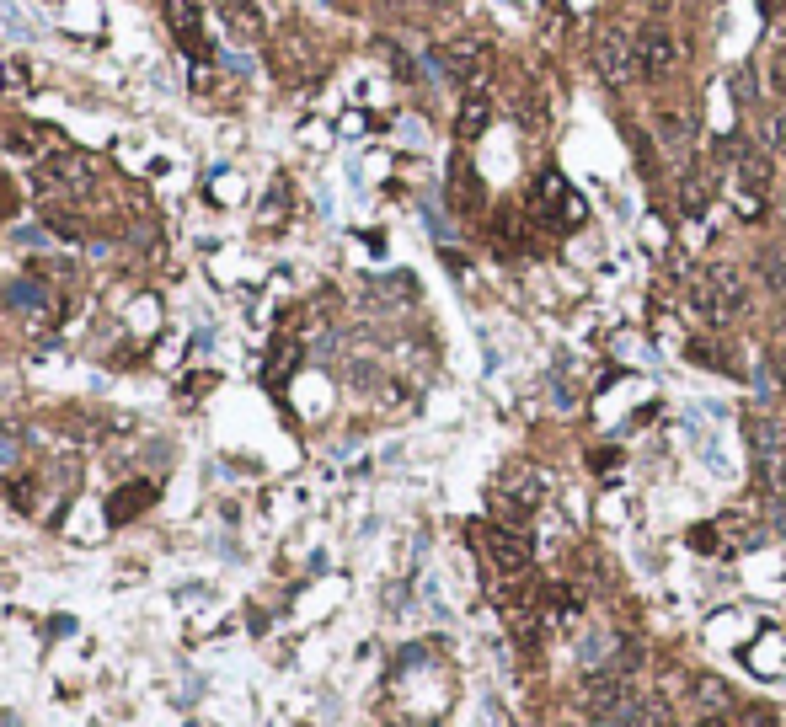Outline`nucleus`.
I'll list each match as a JSON object with an SVG mask.
<instances>
[{"mask_svg":"<svg viewBox=\"0 0 786 727\" xmlns=\"http://www.w3.org/2000/svg\"><path fill=\"white\" fill-rule=\"evenodd\" d=\"M690 311H696L706 327H733V321L744 316V284H738V273L722 268V262L701 268L690 278Z\"/></svg>","mask_w":786,"mask_h":727,"instance_id":"1","label":"nucleus"},{"mask_svg":"<svg viewBox=\"0 0 786 727\" xmlns=\"http://www.w3.org/2000/svg\"><path fill=\"white\" fill-rule=\"evenodd\" d=\"M0 300H6L17 316H27V321H43V316H49V289H43L38 278H11Z\"/></svg>","mask_w":786,"mask_h":727,"instance_id":"12","label":"nucleus"},{"mask_svg":"<svg viewBox=\"0 0 786 727\" xmlns=\"http://www.w3.org/2000/svg\"><path fill=\"white\" fill-rule=\"evenodd\" d=\"M696 727H733L728 717H696Z\"/></svg>","mask_w":786,"mask_h":727,"instance_id":"25","label":"nucleus"},{"mask_svg":"<svg viewBox=\"0 0 786 727\" xmlns=\"http://www.w3.org/2000/svg\"><path fill=\"white\" fill-rule=\"evenodd\" d=\"M220 6V17H225V27L236 38H257L262 33V11H257V0H214Z\"/></svg>","mask_w":786,"mask_h":727,"instance_id":"16","label":"nucleus"},{"mask_svg":"<svg viewBox=\"0 0 786 727\" xmlns=\"http://www.w3.org/2000/svg\"><path fill=\"white\" fill-rule=\"evenodd\" d=\"M22 444H27L22 428H0V471H11L22 460Z\"/></svg>","mask_w":786,"mask_h":727,"instance_id":"19","label":"nucleus"},{"mask_svg":"<svg viewBox=\"0 0 786 727\" xmlns=\"http://www.w3.org/2000/svg\"><path fill=\"white\" fill-rule=\"evenodd\" d=\"M781 161H786V134H781Z\"/></svg>","mask_w":786,"mask_h":727,"instance_id":"26","label":"nucleus"},{"mask_svg":"<svg viewBox=\"0 0 786 727\" xmlns=\"http://www.w3.org/2000/svg\"><path fill=\"white\" fill-rule=\"evenodd\" d=\"M653 129H658V139H664L674 156H685V150H690V134H696V118H690L685 107H669V102H664V107L653 113Z\"/></svg>","mask_w":786,"mask_h":727,"instance_id":"14","label":"nucleus"},{"mask_svg":"<svg viewBox=\"0 0 786 727\" xmlns=\"http://www.w3.org/2000/svg\"><path fill=\"white\" fill-rule=\"evenodd\" d=\"M535 503H541V476H535V471H514V476H503L498 492H492L498 524H514V530H524V524H530Z\"/></svg>","mask_w":786,"mask_h":727,"instance_id":"6","label":"nucleus"},{"mask_svg":"<svg viewBox=\"0 0 786 727\" xmlns=\"http://www.w3.org/2000/svg\"><path fill=\"white\" fill-rule=\"evenodd\" d=\"M91 188V161L86 156H70V150H59V156L49 161H38V172H33V193L38 198H54V193H86Z\"/></svg>","mask_w":786,"mask_h":727,"instance_id":"5","label":"nucleus"},{"mask_svg":"<svg viewBox=\"0 0 786 727\" xmlns=\"http://www.w3.org/2000/svg\"><path fill=\"white\" fill-rule=\"evenodd\" d=\"M439 65H444V75H450L455 86H466V91H482V81H487V43H476V38H460V43H444L439 49Z\"/></svg>","mask_w":786,"mask_h":727,"instance_id":"8","label":"nucleus"},{"mask_svg":"<svg viewBox=\"0 0 786 727\" xmlns=\"http://www.w3.org/2000/svg\"><path fill=\"white\" fill-rule=\"evenodd\" d=\"M690 546H696V551H717V530H712V524H701V530H690Z\"/></svg>","mask_w":786,"mask_h":727,"instance_id":"23","label":"nucleus"},{"mask_svg":"<svg viewBox=\"0 0 786 727\" xmlns=\"http://www.w3.org/2000/svg\"><path fill=\"white\" fill-rule=\"evenodd\" d=\"M583 701H589L594 722H642V695L631 690L621 674H594Z\"/></svg>","mask_w":786,"mask_h":727,"instance_id":"3","label":"nucleus"},{"mask_svg":"<svg viewBox=\"0 0 786 727\" xmlns=\"http://www.w3.org/2000/svg\"><path fill=\"white\" fill-rule=\"evenodd\" d=\"M482 546H487V562L498 567L503 578H524V572H530V535L514 530V524H487Z\"/></svg>","mask_w":786,"mask_h":727,"instance_id":"7","label":"nucleus"},{"mask_svg":"<svg viewBox=\"0 0 786 727\" xmlns=\"http://www.w3.org/2000/svg\"><path fill=\"white\" fill-rule=\"evenodd\" d=\"M680 204H685V214H701V209H706V182H701L696 172H685V188H680Z\"/></svg>","mask_w":786,"mask_h":727,"instance_id":"20","label":"nucleus"},{"mask_svg":"<svg viewBox=\"0 0 786 727\" xmlns=\"http://www.w3.org/2000/svg\"><path fill=\"white\" fill-rule=\"evenodd\" d=\"M760 273L770 289H786V246H765L760 252Z\"/></svg>","mask_w":786,"mask_h":727,"instance_id":"18","label":"nucleus"},{"mask_svg":"<svg viewBox=\"0 0 786 727\" xmlns=\"http://www.w3.org/2000/svg\"><path fill=\"white\" fill-rule=\"evenodd\" d=\"M11 209H17V198H11V188H6V182H0V220H6Z\"/></svg>","mask_w":786,"mask_h":727,"instance_id":"24","label":"nucleus"},{"mask_svg":"<svg viewBox=\"0 0 786 727\" xmlns=\"http://www.w3.org/2000/svg\"><path fill=\"white\" fill-rule=\"evenodd\" d=\"M733 727H776V717H770L765 706H749V711H738V722Z\"/></svg>","mask_w":786,"mask_h":727,"instance_id":"22","label":"nucleus"},{"mask_svg":"<svg viewBox=\"0 0 786 727\" xmlns=\"http://www.w3.org/2000/svg\"><path fill=\"white\" fill-rule=\"evenodd\" d=\"M690 359L706 364V369H733L728 353H717V343H690Z\"/></svg>","mask_w":786,"mask_h":727,"instance_id":"21","label":"nucleus"},{"mask_svg":"<svg viewBox=\"0 0 786 727\" xmlns=\"http://www.w3.org/2000/svg\"><path fill=\"white\" fill-rule=\"evenodd\" d=\"M530 214L541 225L551 230H573L583 220V204H578V193L567 188V177L562 172H541V182H535V198H530Z\"/></svg>","mask_w":786,"mask_h":727,"instance_id":"4","label":"nucleus"},{"mask_svg":"<svg viewBox=\"0 0 786 727\" xmlns=\"http://www.w3.org/2000/svg\"><path fill=\"white\" fill-rule=\"evenodd\" d=\"M594 70L605 75L610 86H631L642 75V59H637V38L626 27H599L594 33Z\"/></svg>","mask_w":786,"mask_h":727,"instance_id":"2","label":"nucleus"},{"mask_svg":"<svg viewBox=\"0 0 786 727\" xmlns=\"http://www.w3.org/2000/svg\"><path fill=\"white\" fill-rule=\"evenodd\" d=\"M733 166H738V182H744V193L765 198V188H770V150H765V145H738Z\"/></svg>","mask_w":786,"mask_h":727,"instance_id":"13","label":"nucleus"},{"mask_svg":"<svg viewBox=\"0 0 786 727\" xmlns=\"http://www.w3.org/2000/svg\"><path fill=\"white\" fill-rule=\"evenodd\" d=\"M150 503H156V482H123L113 498H107V519L129 524V519H140Z\"/></svg>","mask_w":786,"mask_h":727,"instance_id":"11","label":"nucleus"},{"mask_svg":"<svg viewBox=\"0 0 786 727\" xmlns=\"http://www.w3.org/2000/svg\"><path fill=\"white\" fill-rule=\"evenodd\" d=\"M450 204H455L460 214H476V209H482V182H476L471 161H455V172H450Z\"/></svg>","mask_w":786,"mask_h":727,"instance_id":"17","label":"nucleus"},{"mask_svg":"<svg viewBox=\"0 0 786 727\" xmlns=\"http://www.w3.org/2000/svg\"><path fill=\"white\" fill-rule=\"evenodd\" d=\"M487 123H492L487 91H466V102H460V118H455V134H460V139H482Z\"/></svg>","mask_w":786,"mask_h":727,"instance_id":"15","label":"nucleus"},{"mask_svg":"<svg viewBox=\"0 0 786 727\" xmlns=\"http://www.w3.org/2000/svg\"><path fill=\"white\" fill-rule=\"evenodd\" d=\"M637 59H642V75L647 81H664V75L680 65V38L669 33V27H653L647 22L637 33Z\"/></svg>","mask_w":786,"mask_h":727,"instance_id":"9","label":"nucleus"},{"mask_svg":"<svg viewBox=\"0 0 786 727\" xmlns=\"http://www.w3.org/2000/svg\"><path fill=\"white\" fill-rule=\"evenodd\" d=\"M166 22H172V38L188 49L193 59H214V49H209V38H204V6L198 0H166Z\"/></svg>","mask_w":786,"mask_h":727,"instance_id":"10","label":"nucleus"}]
</instances>
